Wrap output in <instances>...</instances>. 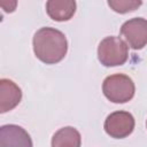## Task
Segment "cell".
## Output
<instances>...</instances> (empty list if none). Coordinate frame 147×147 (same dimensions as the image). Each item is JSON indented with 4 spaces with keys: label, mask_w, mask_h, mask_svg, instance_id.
I'll use <instances>...</instances> for the list:
<instances>
[{
    "label": "cell",
    "mask_w": 147,
    "mask_h": 147,
    "mask_svg": "<svg viewBox=\"0 0 147 147\" xmlns=\"http://www.w3.org/2000/svg\"><path fill=\"white\" fill-rule=\"evenodd\" d=\"M142 5L141 1L137 0H108V6L116 13L125 14L138 9Z\"/></svg>",
    "instance_id": "obj_10"
},
{
    "label": "cell",
    "mask_w": 147,
    "mask_h": 147,
    "mask_svg": "<svg viewBox=\"0 0 147 147\" xmlns=\"http://www.w3.org/2000/svg\"><path fill=\"white\" fill-rule=\"evenodd\" d=\"M80 133L72 126L61 127L52 137V147H80Z\"/></svg>",
    "instance_id": "obj_9"
},
{
    "label": "cell",
    "mask_w": 147,
    "mask_h": 147,
    "mask_svg": "<svg viewBox=\"0 0 147 147\" xmlns=\"http://www.w3.org/2000/svg\"><path fill=\"white\" fill-rule=\"evenodd\" d=\"M48 16L57 22L69 21L76 13V1L74 0H48L46 2Z\"/></svg>",
    "instance_id": "obj_8"
},
{
    "label": "cell",
    "mask_w": 147,
    "mask_h": 147,
    "mask_svg": "<svg viewBox=\"0 0 147 147\" xmlns=\"http://www.w3.org/2000/svg\"><path fill=\"white\" fill-rule=\"evenodd\" d=\"M0 147H33L30 134L20 125L7 124L0 127Z\"/></svg>",
    "instance_id": "obj_6"
},
{
    "label": "cell",
    "mask_w": 147,
    "mask_h": 147,
    "mask_svg": "<svg viewBox=\"0 0 147 147\" xmlns=\"http://www.w3.org/2000/svg\"><path fill=\"white\" fill-rule=\"evenodd\" d=\"M121 36L126 45L132 49H141L147 45V20L133 17L127 20L121 26Z\"/></svg>",
    "instance_id": "obj_5"
},
{
    "label": "cell",
    "mask_w": 147,
    "mask_h": 147,
    "mask_svg": "<svg viewBox=\"0 0 147 147\" xmlns=\"http://www.w3.org/2000/svg\"><path fill=\"white\" fill-rule=\"evenodd\" d=\"M134 117L125 110H117L109 114L105 121L103 127L108 136L115 139L129 137L134 130Z\"/></svg>",
    "instance_id": "obj_4"
},
{
    "label": "cell",
    "mask_w": 147,
    "mask_h": 147,
    "mask_svg": "<svg viewBox=\"0 0 147 147\" xmlns=\"http://www.w3.org/2000/svg\"><path fill=\"white\" fill-rule=\"evenodd\" d=\"M146 126H147V121H146Z\"/></svg>",
    "instance_id": "obj_12"
},
{
    "label": "cell",
    "mask_w": 147,
    "mask_h": 147,
    "mask_svg": "<svg viewBox=\"0 0 147 147\" xmlns=\"http://www.w3.org/2000/svg\"><path fill=\"white\" fill-rule=\"evenodd\" d=\"M129 46L119 37L103 38L98 46V59L105 67L122 65L127 61Z\"/></svg>",
    "instance_id": "obj_3"
},
{
    "label": "cell",
    "mask_w": 147,
    "mask_h": 147,
    "mask_svg": "<svg viewBox=\"0 0 147 147\" xmlns=\"http://www.w3.org/2000/svg\"><path fill=\"white\" fill-rule=\"evenodd\" d=\"M22 99L21 88L10 79H0V113H7L14 109Z\"/></svg>",
    "instance_id": "obj_7"
},
{
    "label": "cell",
    "mask_w": 147,
    "mask_h": 147,
    "mask_svg": "<svg viewBox=\"0 0 147 147\" xmlns=\"http://www.w3.org/2000/svg\"><path fill=\"white\" fill-rule=\"evenodd\" d=\"M32 42L36 57L46 64L59 63L68 52V41L64 33L54 28H40L34 33Z\"/></svg>",
    "instance_id": "obj_1"
},
{
    "label": "cell",
    "mask_w": 147,
    "mask_h": 147,
    "mask_svg": "<svg viewBox=\"0 0 147 147\" xmlns=\"http://www.w3.org/2000/svg\"><path fill=\"white\" fill-rule=\"evenodd\" d=\"M0 5H1V7H2V9H3L5 11H7V13H11V11L15 10L17 2H16L15 0H13V1H10V0H9V1H7V0H2V1L0 2Z\"/></svg>",
    "instance_id": "obj_11"
},
{
    "label": "cell",
    "mask_w": 147,
    "mask_h": 147,
    "mask_svg": "<svg viewBox=\"0 0 147 147\" xmlns=\"http://www.w3.org/2000/svg\"><path fill=\"white\" fill-rule=\"evenodd\" d=\"M102 92L109 101L114 103H125L133 98L136 86L127 75L114 74L105 78Z\"/></svg>",
    "instance_id": "obj_2"
}]
</instances>
